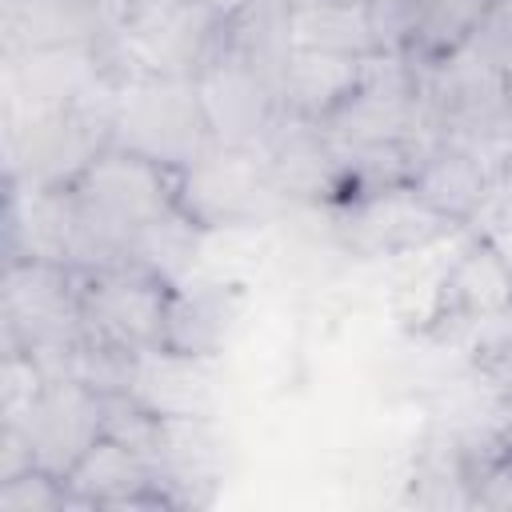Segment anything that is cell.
I'll list each match as a JSON object with an SVG mask.
<instances>
[{
  "mask_svg": "<svg viewBox=\"0 0 512 512\" xmlns=\"http://www.w3.org/2000/svg\"><path fill=\"white\" fill-rule=\"evenodd\" d=\"M92 232L96 264L124 260V248L152 224L180 212V168L124 144H104L68 184Z\"/></svg>",
  "mask_w": 512,
  "mask_h": 512,
  "instance_id": "1",
  "label": "cell"
},
{
  "mask_svg": "<svg viewBox=\"0 0 512 512\" xmlns=\"http://www.w3.org/2000/svg\"><path fill=\"white\" fill-rule=\"evenodd\" d=\"M108 136L168 168H188L208 144V120L192 76H120L108 96Z\"/></svg>",
  "mask_w": 512,
  "mask_h": 512,
  "instance_id": "2",
  "label": "cell"
},
{
  "mask_svg": "<svg viewBox=\"0 0 512 512\" xmlns=\"http://www.w3.org/2000/svg\"><path fill=\"white\" fill-rule=\"evenodd\" d=\"M280 204L288 200L276 188L264 148L208 144L180 172V212L208 236L224 228H252Z\"/></svg>",
  "mask_w": 512,
  "mask_h": 512,
  "instance_id": "3",
  "label": "cell"
},
{
  "mask_svg": "<svg viewBox=\"0 0 512 512\" xmlns=\"http://www.w3.org/2000/svg\"><path fill=\"white\" fill-rule=\"evenodd\" d=\"M192 80L212 144H268L272 128L280 124V64L248 52L224 32L220 48L204 60Z\"/></svg>",
  "mask_w": 512,
  "mask_h": 512,
  "instance_id": "4",
  "label": "cell"
},
{
  "mask_svg": "<svg viewBox=\"0 0 512 512\" xmlns=\"http://www.w3.org/2000/svg\"><path fill=\"white\" fill-rule=\"evenodd\" d=\"M80 276V320L84 336L112 344L120 352H148L164 344V320L172 300V280L136 264L112 260L76 272Z\"/></svg>",
  "mask_w": 512,
  "mask_h": 512,
  "instance_id": "5",
  "label": "cell"
},
{
  "mask_svg": "<svg viewBox=\"0 0 512 512\" xmlns=\"http://www.w3.org/2000/svg\"><path fill=\"white\" fill-rule=\"evenodd\" d=\"M0 328L4 344H16L36 360L72 348L84 336L76 268L48 260H4Z\"/></svg>",
  "mask_w": 512,
  "mask_h": 512,
  "instance_id": "6",
  "label": "cell"
},
{
  "mask_svg": "<svg viewBox=\"0 0 512 512\" xmlns=\"http://www.w3.org/2000/svg\"><path fill=\"white\" fill-rule=\"evenodd\" d=\"M512 316V256L488 236H468L432 284L424 328L432 336H456L484 324H508Z\"/></svg>",
  "mask_w": 512,
  "mask_h": 512,
  "instance_id": "7",
  "label": "cell"
},
{
  "mask_svg": "<svg viewBox=\"0 0 512 512\" xmlns=\"http://www.w3.org/2000/svg\"><path fill=\"white\" fill-rule=\"evenodd\" d=\"M340 244L360 260H392V256H416L456 232L440 212H432L412 184L376 192L368 200H356L348 208L328 212Z\"/></svg>",
  "mask_w": 512,
  "mask_h": 512,
  "instance_id": "8",
  "label": "cell"
},
{
  "mask_svg": "<svg viewBox=\"0 0 512 512\" xmlns=\"http://www.w3.org/2000/svg\"><path fill=\"white\" fill-rule=\"evenodd\" d=\"M64 484L72 492V504L92 512V508H108V512H128V508H180L176 496L164 488L152 456L144 448H136L132 440L104 432L68 472Z\"/></svg>",
  "mask_w": 512,
  "mask_h": 512,
  "instance_id": "9",
  "label": "cell"
},
{
  "mask_svg": "<svg viewBox=\"0 0 512 512\" xmlns=\"http://www.w3.org/2000/svg\"><path fill=\"white\" fill-rule=\"evenodd\" d=\"M508 172H512V160H504V156L480 152L460 140L432 136L420 148V160H416L408 184L432 212H440L448 224L464 228L492 204V196L500 192Z\"/></svg>",
  "mask_w": 512,
  "mask_h": 512,
  "instance_id": "10",
  "label": "cell"
},
{
  "mask_svg": "<svg viewBox=\"0 0 512 512\" xmlns=\"http://www.w3.org/2000/svg\"><path fill=\"white\" fill-rule=\"evenodd\" d=\"M108 420V396L80 380H48L36 404L16 420L28 436L36 468L64 476L100 436Z\"/></svg>",
  "mask_w": 512,
  "mask_h": 512,
  "instance_id": "11",
  "label": "cell"
},
{
  "mask_svg": "<svg viewBox=\"0 0 512 512\" xmlns=\"http://www.w3.org/2000/svg\"><path fill=\"white\" fill-rule=\"evenodd\" d=\"M248 308V288L240 280H180L168 300V320H164V348L200 356V360H220L232 336L240 332Z\"/></svg>",
  "mask_w": 512,
  "mask_h": 512,
  "instance_id": "12",
  "label": "cell"
},
{
  "mask_svg": "<svg viewBox=\"0 0 512 512\" xmlns=\"http://www.w3.org/2000/svg\"><path fill=\"white\" fill-rule=\"evenodd\" d=\"M108 28V0H4V56L100 44Z\"/></svg>",
  "mask_w": 512,
  "mask_h": 512,
  "instance_id": "13",
  "label": "cell"
},
{
  "mask_svg": "<svg viewBox=\"0 0 512 512\" xmlns=\"http://www.w3.org/2000/svg\"><path fill=\"white\" fill-rule=\"evenodd\" d=\"M148 456L180 508L212 500V488L220 480V436L212 416H172V420L156 416V436Z\"/></svg>",
  "mask_w": 512,
  "mask_h": 512,
  "instance_id": "14",
  "label": "cell"
},
{
  "mask_svg": "<svg viewBox=\"0 0 512 512\" xmlns=\"http://www.w3.org/2000/svg\"><path fill=\"white\" fill-rule=\"evenodd\" d=\"M128 400H136L144 412L172 420V416H212L216 388H212V360L184 356L172 348H148L132 360Z\"/></svg>",
  "mask_w": 512,
  "mask_h": 512,
  "instance_id": "15",
  "label": "cell"
},
{
  "mask_svg": "<svg viewBox=\"0 0 512 512\" xmlns=\"http://www.w3.org/2000/svg\"><path fill=\"white\" fill-rule=\"evenodd\" d=\"M372 56H340L316 48H288L280 60V116L324 124L364 80Z\"/></svg>",
  "mask_w": 512,
  "mask_h": 512,
  "instance_id": "16",
  "label": "cell"
},
{
  "mask_svg": "<svg viewBox=\"0 0 512 512\" xmlns=\"http://www.w3.org/2000/svg\"><path fill=\"white\" fill-rule=\"evenodd\" d=\"M488 8L492 0H408L396 52L416 72L440 68L476 44Z\"/></svg>",
  "mask_w": 512,
  "mask_h": 512,
  "instance_id": "17",
  "label": "cell"
},
{
  "mask_svg": "<svg viewBox=\"0 0 512 512\" xmlns=\"http://www.w3.org/2000/svg\"><path fill=\"white\" fill-rule=\"evenodd\" d=\"M288 48H316L340 56H376L384 52L368 0H312L284 8Z\"/></svg>",
  "mask_w": 512,
  "mask_h": 512,
  "instance_id": "18",
  "label": "cell"
},
{
  "mask_svg": "<svg viewBox=\"0 0 512 512\" xmlns=\"http://www.w3.org/2000/svg\"><path fill=\"white\" fill-rule=\"evenodd\" d=\"M72 492L64 476L48 468H24L8 480H0V512H68Z\"/></svg>",
  "mask_w": 512,
  "mask_h": 512,
  "instance_id": "19",
  "label": "cell"
},
{
  "mask_svg": "<svg viewBox=\"0 0 512 512\" xmlns=\"http://www.w3.org/2000/svg\"><path fill=\"white\" fill-rule=\"evenodd\" d=\"M468 484H472V508L512 512V452H504L496 440L472 448Z\"/></svg>",
  "mask_w": 512,
  "mask_h": 512,
  "instance_id": "20",
  "label": "cell"
},
{
  "mask_svg": "<svg viewBox=\"0 0 512 512\" xmlns=\"http://www.w3.org/2000/svg\"><path fill=\"white\" fill-rule=\"evenodd\" d=\"M192 4H196L200 12H208V16L228 32V28H236L260 0H192Z\"/></svg>",
  "mask_w": 512,
  "mask_h": 512,
  "instance_id": "21",
  "label": "cell"
},
{
  "mask_svg": "<svg viewBox=\"0 0 512 512\" xmlns=\"http://www.w3.org/2000/svg\"><path fill=\"white\" fill-rule=\"evenodd\" d=\"M284 8H296V4H312V0H280Z\"/></svg>",
  "mask_w": 512,
  "mask_h": 512,
  "instance_id": "22",
  "label": "cell"
},
{
  "mask_svg": "<svg viewBox=\"0 0 512 512\" xmlns=\"http://www.w3.org/2000/svg\"><path fill=\"white\" fill-rule=\"evenodd\" d=\"M508 324H512V316H508Z\"/></svg>",
  "mask_w": 512,
  "mask_h": 512,
  "instance_id": "23",
  "label": "cell"
}]
</instances>
